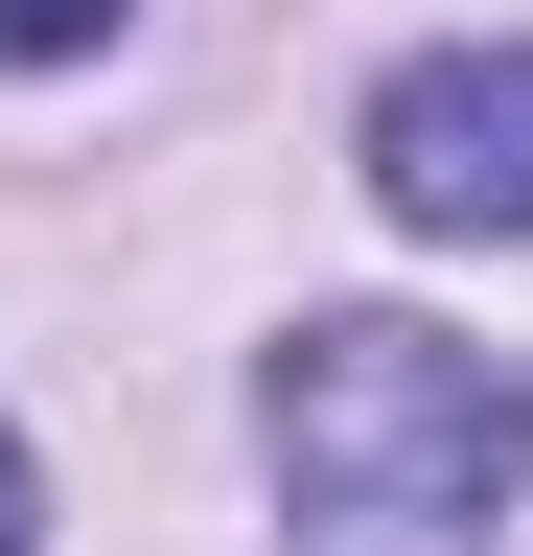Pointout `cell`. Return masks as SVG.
Returning <instances> with one entry per match:
<instances>
[{
	"instance_id": "6da1fadb",
	"label": "cell",
	"mask_w": 533,
	"mask_h": 556,
	"mask_svg": "<svg viewBox=\"0 0 533 556\" xmlns=\"http://www.w3.org/2000/svg\"><path fill=\"white\" fill-rule=\"evenodd\" d=\"M255 464H279V556H487L533 510V371L394 302H325L255 371Z\"/></svg>"
},
{
	"instance_id": "7a4b0ae2",
	"label": "cell",
	"mask_w": 533,
	"mask_h": 556,
	"mask_svg": "<svg viewBox=\"0 0 533 556\" xmlns=\"http://www.w3.org/2000/svg\"><path fill=\"white\" fill-rule=\"evenodd\" d=\"M371 208L394 232H441V255H487V232H533V47H418L371 93Z\"/></svg>"
},
{
	"instance_id": "3957f363",
	"label": "cell",
	"mask_w": 533,
	"mask_h": 556,
	"mask_svg": "<svg viewBox=\"0 0 533 556\" xmlns=\"http://www.w3.org/2000/svg\"><path fill=\"white\" fill-rule=\"evenodd\" d=\"M140 0H0V70H71V47H116Z\"/></svg>"
},
{
	"instance_id": "277c9868",
	"label": "cell",
	"mask_w": 533,
	"mask_h": 556,
	"mask_svg": "<svg viewBox=\"0 0 533 556\" xmlns=\"http://www.w3.org/2000/svg\"><path fill=\"white\" fill-rule=\"evenodd\" d=\"M24 533H47V486H24V441H0V556H24Z\"/></svg>"
}]
</instances>
